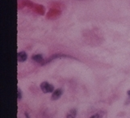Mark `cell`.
<instances>
[{"label": "cell", "mask_w": 130, "mask_h": 118, "mask_svg": "<svg viewBox=\"0 0 130 118\" xmlns=\"http://www.w3.org/2000/svg\"><path fill=\"white\" fill-rule=\"evenodd\" d=\"M66 118H76L75 116H73L72 114H70V113H68V114L66 115Z\"/></svg>", "instance_id": "9"}, {"label": "cell", "mask_w": 130, "mask_h": 118, "mask_svg": "<svg viewBox=\"0 0 130 118\" xmlns=\"http://www.w3.org/2000/svg\"><path fill=\"white\" fill-rule=\"evenodd\" d=\"M69 113H70V114H72L73 116H76V114H77V111H76V109H74H74H71Z\"/></svg>", "instance_id": "7"}, {"label": "cell", "mask_w": 130, "mask_h": 118, "mask_svg": "<svg viewBox=\"0 0 130 118\" xmlns=\"http://www.w3.org/2000/svg\"><path fill=\"white\" fill-rule=\"evenodd\" d=\"M62 94H63V90L61 88H57L54 90V92L52 94V99L53 100H57L62 96Z\"/></svg>", "instance_id": "3"}, {"label": "cell", "mask_w": 130, "mask_h": 118, "mask_svg": "<svg viewBox=\"0 0 130 118\" xmlns=\"http://www.w3.org/2000/svg\"><path fill=\"white\" fill-rule=\"evenodd\" d=\"M22 98V93H21V91L20 88H18V99H20Z\"/></svg>", "instance_id": "8"}, {"label": "cell", "mask_w": 130, "mask_h": 118, "mask_svg": "<svg viewBox=\"0 0 130 118\" xmlns=\"http://www.w3.org/2000/svg\"><path fill=\"white\" fill-rule=\"evenodd\" d=\"M128 97L130 98V90L128 91Z\"/></svg>", "instance_id": "11"}, {"label": "cell", "mask_w": 130, "mask_h": 118, "mask_svg": "<svg viewBox=\"0 0 130 118\" xmlns=\"http://www.w3.org/2000/svg\"><path fill=\"white\" fill-rule=\"evenodd\" d=\"M41 89L44 93H52L54 92V87L48 82H43L41 84Z\"/></svg>", "instance_id": "1"}, {"label": "cell", "mask_w": 130, "mask_h": 118, "mask_svg": "<svg viewBox=\"0 0 130 118\" xmlns=\"http://www.w3.org/2000/svg\"><path fill=\"white\" fill-rule=\"evenodd\" d=\"M25 116H26V117H27V118H30V117H29V115H28L27 112H25Z\"/></svg>", "instance_id": "10"}, {"label": "cell", "mask_w": 130, "mask_h": 118, "mask_svg": "<svg viewBox=\"0 0 130 118\" xmlns=\"http://www.w3.org/2000/svg\"><path fill=\"white\" fill-rule=\"evenodd\" d=\"M17 58H18V62H24L27 60L28 58V55L24 51H21L20 53H18V55H17Z\"/></svg>", "instance_id": "4"}, {"label": "cell", "mask_w": 130, "mask_h": 118, "mask_svg": "<svg viewBox=\"0 0 130 118\" xmlns=\"http://www.w3.org/2000/svg\"><path fill=\"white\" fill-rule=\"evenodd\" d=\"M61 57H71L69 55H66V54H61V53H56V54H53V56H51L50 57H48L47 60H44V62L42 63V65H45L46 63L50 62L51 61L54 60L56 58H61Z\"/></svg>", "instance_id": "2"}, {"label": "cell", "mask_w": 130, "mask_h": 118, "mask_svg": "<svg viewBox=\"0 0 130 118\" xmlns=\"http://www.w3.org/2000/svg\"><path fill=\"white\" fill-rule=\"evenodd\" d=\"M90 118H103V116L101 114H99V113H97V114L91 116Z\"/></svg>", "instance_id": "6"}, {"label": "cell", "mask_w": 130, "mask_h": 118, "mask_svg": "<svg viewBox=\"0 0 130 118\" xmlns=\"http://www.w3.org/2000/svg\"><path fill=\"white\" fill-rule=\"evenodd\" d=\"M32 59L34 62H37V63H41V64L44 61V59L43 58V56L41 54H35V55H33L32 57Z\"/></svg>", "instance_id": "5"}]
</instances>
